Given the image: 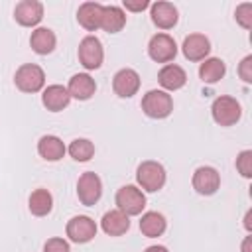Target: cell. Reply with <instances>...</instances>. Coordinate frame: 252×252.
I'll list each match as a JSON object with an SVG mask.
<instances>
[{"label":"cell","mask_w":252,"mask_h":252,"mask_svg":"<svg viewBox=\"0 0 252 252\" xmlns=\"http://www.w3.org/2000/svg\"><path fill=\"white\" fill-rule=\"evenodd\" d=\"M136 181L144 191L156 193L165 185V169L159 161L146 159L136 169Z\"/></svg>","instance_id":"obj_1"},{"label":"cell","mask_w":252,"mask_h":252,"mask_svg":"<svg viewBox=\"0 0 252 252\" xmlns=\"http://www.w3.org/2000/svg\"><path fill=\"white\" fill-rule=\"evenodd\" d=\"M142 110L146 116L150 118H156V120H161V118H167L173 110V98L169 93L165 91H159V89H152L144 94L142 98Z\"/></svg>","instance_id":"obj_2"},{"label":"cell","mask_w":252,"mask_h":252,"mask_svg":"<svg viewBox=\"0 0 252 252\" xmlns=\"http://www.w3.org/2000/svg\"><path fill=\"white\" fill-rule=\"evenodd\" d=\"M211 114H213V120L219 124V126H232L240 120L242 116V108H240V102L232 96H217L213 100V106H211Z\"/></svg>","instance_id":"obj_3"},{"label":"cell","mask_w":252,"mask_h":252,"mask_svg":"<svg viewBox=\"0 0 252 252\" xmlns=\"http://www.w3.org/2000/svg\"><path fill=\"white\" fill-rule=\"evenodd\" d=\"M14 83L22 93H39L45 85V73L35 63H24L14 75Z\"/></svg>","instance_id":"obj_4"},{"label":"cell","mask_w":252,"mask_h":252,"mask_svg":"<svg viewBox=\"0 0 252 252\" xmlns=\"http://www.w3.org/2000/svg\"><path fill=\"white\" fill-rule=\"evenodd\" d=\"M116 205H118V211H122L128 217L142 215L146 207V195L136 185H124L116 191Z\"/></svg>","instance_id":"obj_5"},{"label":"cell","mask_w":252,"mask_h":252,"mask_svg":"<svg viewBox=\"0 0 252 252\" xmlns=\"http://www.w3.org/2000/svg\"><path fill=\"white\" fill-rule=\"evenodd\" d=\"M79 63L89 69V71H94L102 65V59H104V49H102V43L96 35H87L81 39L79 43Z\"/></svg>","instance_id":"obj_6"},{"label":"cell","mask_w":252,"mask_h":252,"mask_svg":"<svg viewBox=\"0 0 252 252\" xmlns=\"http://www.w3.org/2000/svg\"><path fill=\"white\" fill-rule=\"evenodd\" d=\"M102 195V181L94 171H85L77 181V197L83 205L93 207Z\"/></svg>","instance_id":"obj_7"},{"label":"cell","mask_w":252,"mask_h":252,"mask_svg":"<svg viewBox=\"0 0 252 252\" xmlns=\"http://www.w3.org/2000/svg\"><path fill=\"white\" fill-rule=\"evenodd\" d=\"M67 236L75 244H87L96 236V222L87 215H77L67 222Z\"/></svg>","instance_id":"obj_8"},{"label":"cell","mask_w":252,"mask_h":252,"mask_svg":"<svg viewBox=\"0 0 252 252\" xmlns=\"http://www.w3.org/2000/svg\"><path fill=\"white\" fill-rule=\"evenodd\" d=\"M148 55L156 63H169L177 55V43L167 33H156L148 43Z\"/></svg>","instance_id":"obj_9"},{"label":"cell","mask_w":252,"mask_h":252,"mask_svg":"<svg viewBox=\"0 0 252 252\" xmlns=\"http://www.w3.org/2000/svg\"><path fill=\"white\" fill-rule=\"evenodd\" d=\"M112 89H114V93L120 98H130L140 89V75L134 69L124 67V69H120V71L114 73V77H112Z\"/></svg>","instance_id":"obj_10"},{"label":"cell","mask_w":252,"mask_h":252,"mask_svg":"<svg viewBox=\"0 0 252 252\" xmlns=\"http://www.w3.org/2000/svg\"><path fill=\"white\" fill-rule=\"evenodd\" d=\"M220 187V173L211 165H201L193 173V189L199 195H213Z\"/></svg>","instance_id":"obj_11"},{"label":"cell","mask_w":252,"mask_h":252,"mask_svg":"<svg viewBox=\"0 0 252 252\" xmlns=\"http://www.w3.org/2000/svg\"><path fill=\"white\" fill-rule=\"evenodd\" d=\"M14 18L24 28H33L43 20V4L37 0H22L14 8Z\"/></svg>","instance_id":"obj_12"},{"label":"cell","mask_w":252,"mask_h":252,"mask_svg":"<svg viewBox=\"0 0 252 252\" xmlns=\"http://www.w3.org/2000/svg\"><path fill=\"white\" fill-rule=\"evenodd\" d=\"M181 49H183L185 59H189V61H205L209 51H211V41L203 33H191V35H187L183 39Z\"/></svg>","instance_id":"obj_13"},{"label":"cell","mask_w":252,"mask_h":252,"mask_svg":"<svg viewBox=\"0 0 252 252\" xmlns=\"http://www.w3.org/2000/svg\"><path fill=\"white\" fill-rule=\"evenodd\" d=\"M150 14H152V22L159 28V30H171L177 20H179V14H177V8L171 4V2H154L150 6Z\"/></svg>","instance_id":"obj_14"},{"label":"cell","mask_w":252,"mask_h":252,"mask_svg":"<svg viewBox=\"0 0 252 252\" xmlns=\"http://www.w3.org/2000/svg\"><path fill=\"white\" fill-rule=\"evenodd\" d=\"M158 81L165 89V93L167 91H177V89H181L187 83V73H185L183 67H179L175 63H167V65H163L159 69Z\"/></svg>","instance_id":"obj_15"},{"label":"cell","mask_w":252,"mask_h":252,"mask_svg":"<svg viewBox=\"0 0 252 252\" xmlns=\"http://www.w3.org/2000/svg\"><path fill=\"white\" fill-rule=\"evenodd\" d=\"M67 91H69V94H71L73 98H77V100H89V98L94 94V91H96V83H94V79H93L91 75H87V73H77V75H73V77L69 79Z\"/></svg>","instance_id":"obj_16"},{"label":"cell","mask_w":252,"mask_h":252,"mask_svg":"<svg viewBox=\"0 0 252 252\" xmlns=\"http://www.w3.org/2000/svg\"><path fill=\"white\" fill-rule=\"evenodd\" d=\"M69 100H71V94H69L67 87H63V85H49L47 89H43L41 102L51 112H59V110L67 108Z\"/></svg>","instance_id":"obj_17"},{"label":"cell","mask_w":252,"mask_h":252,"mask_svg":"<svg viewBox=\"0 0 252 252\" xmlns=\"http://www.w3.org/2000/svg\"><path fill=\"white\" fill-rule=\"evenodd\" d=\"M100 18H102V4L98 2H83L77 10V22L87 32H96L100 28Z\"/></svg>","instance_id":"obj_18"},{"label":"cell","mask_w":252,"mask_h":252,"mask_svg":"<svg viewBox=\"0 0 252 252\" xmlns=\"http://www.w3.org/2000/svg\"><path fill=\"white\" fill-rule=\"evenodd\" d=\"M65 152H67V148H65L63 140L57 138V136H53V134L41 136L39 142H37V154L45 161H59L65 156Z\"/></svg>","instance_id":"obj_19"},{"label":"cell","mask_w":252,"mask_h":252,"mask_svg":"<svg viewBox=\"0 0 252 252\" xmlns=\"http://www.w3.org/2000/svg\"><path fill=\"white\" fill-rule=\"evenodd\" d=\"M100 226H102V230H104L108 236H122V234H126L128 228H130V219H128V215H124L122 211L114 209V211L104 213V217H102V220H100Z\"/></svg>","instance_id":"obj_20"},{"label":"cell","mask_w":252,"mask_h":252,"mask_svg":"<svg viewBox=\"0 0 252 252\" xmlns=\"http://www.w3.org/2000/svg\"><path fill=\"white\" fill-rule=\"evenodd\" d=\"M165 228H167V220H165V217H163L161 213H158V211H148V213H144L142 219H140V230H142V234L148 236V238H158V236H161V234L165 232Z\"/></svg>","instance_id":"obj_21"},{"label":"cell","mask_w":252,"mask_h":252,"mask_svg":"<svg viewBox=\"0 0 252 252\" xmlns=\"http://www.w3.org/2000/svg\"><path fill=\"white\" fill-rule=\"evenodd\" d=\"M30 45H32V49L37 55H47V53H51L55 49L57 37H55V33L49 28H37V30L32 32Z\"/></svg>","instance_id":"obj_22"},{"label":"cell","mask_w":252,"mask_h":252,"mask_svg":"<svg viewBox=\"0 0 252 252\" xmlns=\"http://www.w3.org/2000/svg\"><path fill=\"white\" fill-rule=\"evenodd\" d=\"M126 26V14L118 6H102L100 28L108 33H118Z\"/></svg>","instance_id":"obj_23"},{"label":"cell","mask_w":252,"mask_h":252,"mask_svg":"<svg viewBox=\"0 0 252 252\" xmlns=\"http://www.w3.org/2000/svg\"><path fill=\"white\" fill-rule=\"evenodd\" d=\"M224 73H226V65L219 57H209L199 65V77L203 83H209V85L220 81L224 77Z\"/></svg>","instance_id":"obj_24"},{"label":"cell","mask_w":252,"mask_h":252,"mask_svg":"<svg viewBox=\"0 0 252 252\" xmlns=\"http://www.w3.org/2000/svg\"><path fill=\"white\" fill-rule=\"evenodd\" d=\"M28 207H30L32 215L45 217L53 209V197H51V193L47 189H35V191H32V195L28 199Z\"/></svg>","instance_id":"obj_25"},{"label":"cell","mask_w":252,"mask_h":252,"mask_svg":"<svg viewBox=\"0 0 252 252\" xmlns=\"http://www.w3.org/2000/svg\"><path fill=\"white\" fill-rule=\"evenodd\" d=\"M67 152L75 161H89L94 156V144L91 140H87V138H75L69 144Z\"/></svg>","instance_id":"obj_26"},{"label":"cell","mask_w":252,"mask_h":252,"mask_svg":"<svg viewBox=\"0 0 252 252\" xmlns=\"http://www.w3.org/2000/svg\"><path fill=\"white\" fill-rule=\"evenodd\" d=\"M234 18H236V22H238L244 30H252V4H250V2H244V4L236 6Z\"/></svg>","instance_id":"obj_27"},{"label":"cell","mask_w":252,"mask_h":252,"mask_svg":"<svg viewBox=\"0 0 252 252\" xmlns=\"http://www.w3.org/2000/svg\"><path fill=\"white\" fill-rule=\"evenodd\" d=\"M236 169L242 177H252V152L250 150H242L236 158Z\"/></svg>","instance_id":"obj_28"},{"label":"cell","mask_w":252,"mask_h":252,"mask_svg":"<svg viewBox=\"0 0 252 252\" xmlns=\"http://www.w3.org/2000/svg\"><path fill=\"white\" fill-rule=\"evenodd\" d=\"M43 252H71V248H69V242L65 238L55 236L43 244Z\"/></svg>","instance_id":"obj_29"},{"label":"cell","mask_w":252,"mask_h":252,"mask_svg":"<svg viewBox=\"0 0 252 252\" xmlns=\"http://www.w3.org/2000/svg\"><path fill=\"white\" fill-rule=\"evenodd\" d=\"M238 75L244 83H252V55H246L238 65Z\"/></svg>","instance_id":"obj_30"},{"label":"cell","mask_w":252,"mask_h":252,"mask_svg":"<svg viewBox=\"0 0 252 252\" xmlns=\"http://www.w3.org/2000/svg\"><path fill=\"white\" fill-rule=\"evenodd\" d=\"M150 6L148 0H124V8L130 10V12H142Z\"/></svg>","instance_id":"obj_31"},{"label":"cell","mask_w":252,"mask_h":252,"mask_svg":"<svg viewBox=\"0 0 252 252\" xmlns=\"http://www.w3.org/2000/svg\"><path fill=\"white\" fill-rule=\"evenodd\" d=\"M144 252H169L165 246H161V244H154V246H148Z\"/></svg>","instance_id":"obj_32"},{"label":"cell","mask_w":252,"mask_h":252,"mask_svg":"<svg viewBox=\"0 0 252 252\" xmlns=\"http://www.w3.org/2000/svg\"><path fill=\"white\" fill-rule=\"evenodd\" d=\"M244 224H246V230H250V213H246V222Z\"/></svg>","instance_id":"obj_33"}]
</instances>
